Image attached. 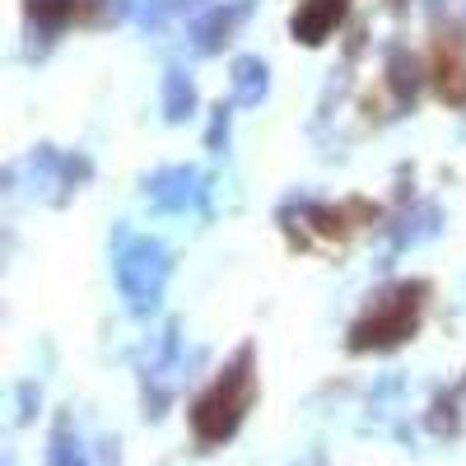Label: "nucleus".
Instances as JSON below:
<instances>
[{
  "instance_id": "1",
  "label": "nucleus",
  "mask_w": 466,
  "mask_h": 466,
  "mask_svg": "<svg viewBox=\"0 0 466 466\" xmlns=\"http://www.w3.org/2000/svg\"><path fill=\"white\" fill-rule=\"evenodd\" d=\"M252 397H257V355H252V345H243L224 364V373L197 397V406H191V430H197V439L206 448L233 439L243 415L252 410Z\"/></svg>"
},
{
  "instance_id": "2",
  "label": "nucleus",
  "mask_w": 466,
  "mask_h": 466,
  "mask_svg": "<svg viewBox=\"0 0 466 466\" xmlns=\"http://www.w3.org/2000/svg\"><path fill=\"white\" fill-rule=\"evenodd\" d=\"M424 294H430L424 280H401L392 289L373 294V303L364 308V318L350 327L345 345L355 350V355H364V350H397L401 340H410L420 331Z\"/></svg>"
},
{
  "instance_id": "3",
  "label": "nucleus",
  "mask_w": 466,
  "mask_h": 466,
  "mask_svg": "<svg viewBox=\"0 0 466 466\" xmlns=\"http://www.w3.org/2000/svg\"><path fill=\"white\" fill-rule=\"evenodd\" d=\"M112 276H116V289H122L131 318L159 313L168 276H173L168 248L159 238H140V233H131V238H122L116 252H112Z\"/></svg>"
},
{
  "instance_id": "4",
  "label": "nucleus",
  "mask_w": 466,
  "mask_h": 466,
  "mask_svg": "<svg viewBox=\"0 0 466 466\" xmlns=\"http://www.w3.org/2000/svg\"><path fill=\"white\" fill-rule=\"evenodd\" d=\"M19 173H28V187L43 201L66 206L75 191L94 177V164L85 159V154H70V149H56V145H37L28 159L19 164Z\"/></svg>"
},
{
  "instance_id": "5",
  "label": "nucleus",
  "mask_w": 466,
  "mask_h": 466,
  "mask_svg": "<svg viewBox=\"0 0 466 466\" xmlns=\"http://www.w3.org/2000/svg\"><path fill=\"white\" fill-rule=\"evenodd\" d=\"M145 197L168 210V215H187V210H201L206 197H210V182L201 168H187V164H173V168H159L145 177Z\"/></svg>"
},
{
  "instance_id": "6",
  "label": "nucleus",
  "mask_w": 466,
  "mask_h": 466,
  "mask_svg": "<svg viewBox=\"0 0 466 466\" xmlns=\"http://www.w3.org/2000/svg\"><path fill=\"white\" fill-rule=\"evenodd\" d=\"M252 5L257 0H219V5H210L197 24H191V52H201V56L219 52L228 37L238 33V24L252 15Z\"/></svg>"
},
{
  "instance_id": "7",
  "label": "nucleus",
  "mask_w": 466,
  "mask_h": 466,
  "mask_svg": "<svg viewBox=\"0 0 466 466\" xmlns=\"http://www.w3.org/2000/svg\"><path fill=\"white\" fill-rule=\"evenodd\" d=\"M107 15H112V0H28V28H37L43 37L61 33L75 19L98 24Z\"/></svg>"
},
{
  "instance_id": "8",
  "label": "nucleus",
  "mask_w": 466,
  "mask_h": 466,
  "mask_svg": "<svg viewBox=\"0 0 466 466\" xmlns=\"http://www.w3.org/2000/svg\"><path fill=\"white\" fill-rule=\"evenodd\" d=\"M345 10H350V0H303V5L294 10V19H289L294 43H303V47L327 43V37L336 33V24L345 19Z\"/></svg>"
},
{
  "instance_id": "9",
  "label": "nucleus",
  "mask_w": 466,
  "mask_h": 466,
  "mask_svg": "<svg viewBox=\"0 0 466 466\" xmlns=\"http://www.w3.org/2000/svg\"><path fill=\"white\" fill-rule=\"evenodd\" d=\"M228 85H233V103L238 107H261V98L270 89V66L261 56H238L233 61Z\"/></svg>"
},
{
  "instance_id": "10",
  "label": "nucleus",
  "mask_w": 466,
  "mask_h": 466,
  "mask_svg": "<svg viewBox=\"0 0 466 466\" xmlns=\"http://www.w3.org/2000/svg\"><path fill=\"white\" fill-rule=\"evenodd\" d=\"M387 89H392L401 107H410L420 94V61L406 47H387Z\"/></svg>"
},
{
  "instance_id": "11",
  "label": "nucleus",
  "mask_w": 466,
  "mask_h": 466,
  "mask_svg": "<svg viewBox=\"0 0 466 466\" xmlns=\"http://www.w3.org/2000/svg\"><path fill=\"white\" fill-rule=\"evenodd\" d=\"M191 112H197V85H191V75L182 66H168L164 70V116L177 127Z\"/></svg>"
},
{
  "instance_id": "12",
  "label": "nucleus",
  "mask_w": 466,
  "mask_h": 466,
  "mask_svg": "<svg viewBox=\"0 0 466 466\" xmlns=\"http://www.w3.org/2000/svg\"><path fill=\"white\" fill-rule=\"evenodd\" d=\"M47 466H89V452L80 443V434H75L70 415H61L52 424V439H47Z\"/></svg>"
},
{
  "instance_id": "13",
  "label": "nucleus",
  "mask_w": 466,
  "mask_h": 466,
  "mask_svg": "<svg viewBox=\"0 0 466 466\" xmlns=\"http://www.w3.org/2000/svg\"><path fill=\"white\" fill-rule=\"evenodd\" d=\"M434 89L448 107H466V61L452 52H439L434 61Z\"/></svg>"
},
{
  "instance_id": "14",
  "label": "nucleus",
  "mask_w": 466,
  "mask_h": 466,
  "mask_svg": "<svg viewBox=\"0 0 466 466\" xmlns=\"http://www.w3.org/2000/svg\"><path fill=\"white\" fill-rule=\"evenodd\" d=\"M434 228H439V206H415V210L401 215L397 228H392V252H401V248H410V243H420V238H430Z\"/></svg>"
},
{
  "instance_id": "15",
  "label": "nucleus",
  "mask_w": 466,
  "mask_h": 466,
  "mask_svg": "<svg viewBox=\"0 0 466 466\" xmlns=\"http://www.w3.org/2000/svg\"><path fill=\"white\" fill-rule=\"evenodd\" d=\"M197 0H136L131 5V15H136V24H145V28H159L173 10H191Z\"/></svg>"
},
{
  "instance_id": "16",
  "label": "nucleus",
  "mask_w": 466,
  "mask_h": 466,
  "mask_svg": "<svg viewBox=\"0 0 466 466\" xmlns=\"http://www.w3.org/2000/svg\"><path fill=\"white\" fill-rule=\"evenodd\" d=\"M224 140H228V107L219 103V107H215V116H210V149H215V154H224Z\"/></svg>"
}]
</instances>
